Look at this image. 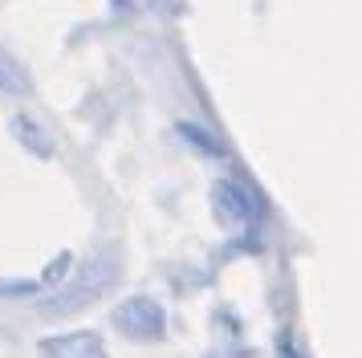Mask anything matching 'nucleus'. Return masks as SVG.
<instances>
[{
	"label": "nucleus",
	"mask_w": 362,
	"mask_h": 358,
	"mask_svg": "<svg viewBox=\"0 0 362 358\" xmlns=\"http://www.w3.org/2000/svg\"><path fill=\"white\" fill-rule=\"evenodd\" d=\"M13 134H17V143H25L33 155H41V159L53 155V139L41 130L37 118H29V114H17V118H13Z\"/></svg>",
	"instance_id": "39448f33"
},
{
	"label": "nucleus",
	"mask_w": 362,
	"mask_h": 358,
	"mask_svg": "<svg viewBox=\"0 0 362 358\" xmlns=\"http://www.w3.org/2000/svg\"><path fill=\"white\" fill-rule=\"evenodd\" d=\"M25 90H29L25 69L17 65L13 53H4V49H0V94H25Z\"/></svg>",
	"instance_id": "423d86ee"
},
{
	"label": "nucleus",
	"mask_w": 362,
	"mask_h": 358,
	"mask_svg": "<svg viewBox=\"0 0 362 358\" xmlns=\"http://www.w3.org/2000/svg\"><path fill=\"white\" fill-rule=\"evenodd\" d=\"M118 269H122L118 244H98V248L74 269V277L62 281V285L41 301V313H49V318H69V313H78V309L94 306L102 293L118 281Z\"/></svg>",
	"instance_id": "f257e3e1"
},
{
	"label": "nucleus",
	"mask_w": 362,
	"mask_h": 358,
	"mask_svg": "<svg viewBox=\"0 0 362 358\" xmlns=\"http://www.w3.org/2000/svg\"><path fill=\"white\" fill-rule=\"evenodd\" d=\"M41 358H106V346H102L98 334H53V338H41L37 346Z\"/></svg>",
	"instance_id": "20e7f679"
},
{
	"label": "nucleus",
	"mask_w": 362,
	"mask_h": 358,
	"mask_svg": "<svg viewBox=\"0 0 362 358\" xmlns=\"http://www.w3.org/2000/svg\"><path fill=\"white\" fill-rule=\"evenodd\" d=\"M212 212L220 216V224L224 228H248L252 224V200L240 183H232V179H220L212 187Z\"/></svg>",
	"instance_id": "7ed1b4c3"
},
{
	"label": "nucleus",
	"mask_w": 362,
	"mask_h": 358,
	"mask_svg": "<svg viewBox=\"0 0 362 358\" xmlns=\"http://www.w3.org/2000/svg\"><path fill=\"white\" fill-rule=\"evenodd\" d=\"M115 325L122 338L131 342H159L167 334V309L151 297H127L115 306Z\"/></svg>",
	"instance_id": "f03ea898"
},
{
	"label": "nucleus",
	"mask_w": 362,
	"mask_h": 358,
	"mask_svg": "<svg viewBox=\"0 0 362 358\" xmlns=\"http://www.w3.org/2000/svg\"><path fill=\"white\" fill-rule=\"evenodd\" d=\"M277 354L281 358H305V350L293 342V334H281V338H277Z\"/></svg>",
	"instance_id": "1a4fd4ad"
},
{
	"label": "nucleus",
	"mask_w": 362,
	"mask_h": 358,
	"mask_svg": "<svg viewBox=\"0 0 362 358\" xmlns=\"http://www.w3.org/2000/svg\"><path fill=\"white\" fill-rule=\"evenodd\" d=\"M180 134H183V139H192L196 146H204V151H212V155H220V143H216V139H208V134H204V127H196V122H183V127H180Z\"/></svg>",
	"instance_id": "0eeeda50"
},
{
	"label": "nucleus",
	"mask_w": 362,
	"mask_h": 358,
	"mask_svg": "<svg viewBox=\"0 0 362 358\" xmlns=\"http://www.w3.org/2000/svg\"><path fill=\"white\" fill-rule=\"evenodd\" d=\"M37 289H41V281H0V297H25Z\"/></svg>",
	"instance_id": "6e6552de"
}]
</instances>
